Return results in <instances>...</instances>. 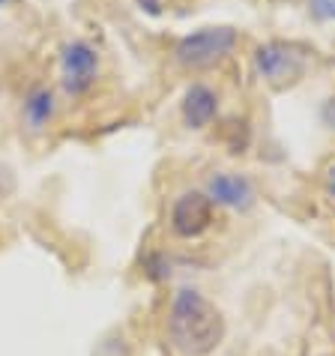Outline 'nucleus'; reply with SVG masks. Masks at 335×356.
<instances>
[{
  "instance_id": "3",
  "label": "nucleus",
  "mask_w": 335,
  "mask_h": 356,
  "mask_svg": "<svg viewBox=\"0 0 335 356\" xmlns=\"http://www.w3.org/2000/svg\"><path fill=\"white\" fill-rule=\"evenodd\" d=\"M309 51L297 42H267L254 51V72L272 87H291L305 75Z\"/></svg>"
},
{
  "instance_id": "5",
  "label": "nucleus",
  "mask_w": 335,
  "mask_h": 356,
  "mask_svg": "<svg viewBox=\"0 0 335 356\" xmlns=\"http://www.w3.org/2000/svg\"><path fill=\"white\" fill-rule=\"evenodd\" d=\"M213 225V201L204 192H183L171 207V231L183 240H195Z\"/></svg>"
},
{
  "instance_id": "8",
  "label": "nucleus",
  "mask_w": 335,
  "mask_h": 356,
  "mask_svg": "<svg viewBox=\"0 0 335 356\" xmlns=\"http://www.w3.org/2000/svg\"><path fill=\"white\" fill-rule=\"evenodd\" d=\"M22 114H24V123L31 126L33 132H42L45 126L54 120V114H57V99H54L51 87H45V84L33 87V90L24 96Z\"/></svg>"
},
{
  "instance_id": "2",
  "label": "nucleus",
  "mask_w": 335,
  "mask_h": 356,
  "mask_svg": "<svg viewBox=\"0 0 335 356\" xmlns=\"http://www.w3.org/2000/svg\"><path fill=\"white\" fill-rule=\"evenodd\" d=\"M236 39L240 36L234 27H201L195 33H186L174 45V60L186 69H206L228 57L236 48Z\"/></svg>"
},
{
  "instance_id": "1",
  "label": "nucleus",
  "mask_w": 335,
  "mask_h": 356,
  "mask_svg": "<svg viewBox=\"0 0 335 356\" xmlns=\"http://www.w3.org/2000/svg\"><path fill=\"white\" fill-rule=\"evenodd\" d=\"M168 339L183 356H210L224 339V318L201 291L183 288L168 312Z\"/></svg>"
},
{
  "instance_id": "7",
  "label": "nucleus",
  "mask_w": 335,
  "mask_h": 356,
  "mask_svg": "<svg viewBox=\"0 0 335 356\" xmlns=\"http://www.w3.org/2000/svg\"><path fill=\"white\" fill-rule=\"evenodd\" d=\"M219 114V96L206 84H192L183 96V120L189 129H206Z\"/></svg>"
},
{
  "instance_id": "4",
  "label": "nucleus",
  "mask_w": 335,
  "mask_h": 356,
  "mask_svg": "<svg viewBox=\"0 0 335 356\" xmlns=\"http://www.w3.org/2000/svg\"><path fill=\"white\" fill-rule=\"evenodd\" d=\"M60 81L69 96H84L99 78V51L87 39H72L60 48Z\"/></svg>"
},
{
  "instance_id": "9",
  "label": "nucleus",
  "mask_w": 335,
  "mask_h": 356,
  "mask_svg": "<svg viewBox=\"0 0 335 356\" xmlns=\"http://www.w3.org/2000/svg\"><path fill=\"white\" fill-rule=\"evenodd\" d=\"M309 13L318 22H335V0H309Z\"/></svg>"
},
{
  "instance_id": "6",
  "label": "nucleus",
  "mask_w": 335,
  "mask_h": 356,
  "mask_svg": "<svg viewBox=\"0 0 335 356\" xmlns=\"http://www.w3.org/2000/svg\"><path fill=\"white\" fill-rule=\"evenodd\" d=\"M206 197L219 207H228V210H249L254 204V186L243 174L219 171L206 183Z\"/></svg>"
},
{
  "instance_id": "10",
  "label": "nucleus",
  "mask_w": 335,
  "mask_h": 356,
  "mask_svg": "<svg viewBox=\"0 0 335 356\" xmlns=\"http://www.w3.org/2000/svg\"><path fill=\"white\" fill-rule=\"evenodd\" d=\"M320 120H323V126H327V129L335 132V96L323 102V108H320Z\"/></svg>"
},
{
  "instance_id": "11",
  "label": "nucleus",
  "mask_w": 335,
  "mask_h": 356,
  "mask_svg": "<svg viewBox=\"0 0 335 356\" xmlns=\"http://www.w3.org/2000/svg\"><path fill=\"white\" fill-rule=\"evenodd\" d=\"M327 192L335 197V162L327 168Z\"/></svg>"
},
{
  "instance_id": "12",
  "label": "nucleus",
  "mask_w": 335,
  "mask_h": 356,
  "mask_svg": "<svg viewBox=\"0 0 335 356\" xmlns=\"http://www.w3.org/2000/svg\"><path fill=\"white\" fill-rule=\"evenodd\" d=\"M6 3H9V0H0V6H6Z\"/></svg>"
}]
</instances>
